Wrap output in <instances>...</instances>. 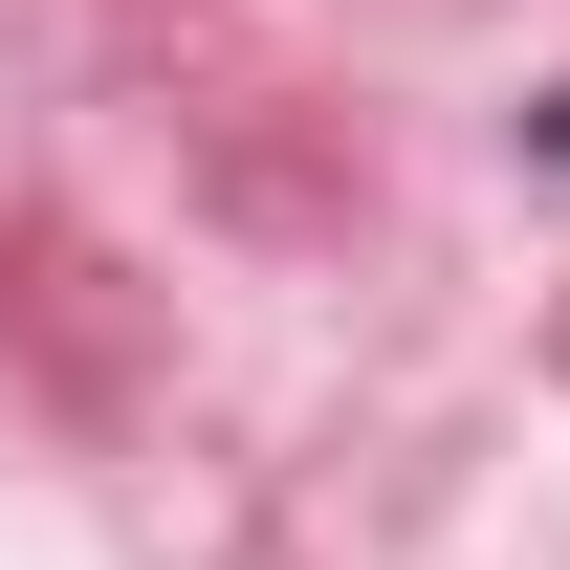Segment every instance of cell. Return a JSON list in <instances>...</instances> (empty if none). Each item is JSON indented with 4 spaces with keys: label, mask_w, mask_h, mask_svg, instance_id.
<instances>
[{
    "label": "cell",
    "mask_w": 570,
    "mask_h": 570,
    "mask_svg": "<svg viewBox=\"0 0 570 570\" xmlns=\"http://www.w3.org/2000/svg\"><path fill=\"white\" fill-rule=\"evenodd\" d=\"M527 132H549V154H570V88H549V110H527Z\"/></svg>",
    "instance_id": "obj_1"
}]
</instances>
